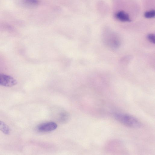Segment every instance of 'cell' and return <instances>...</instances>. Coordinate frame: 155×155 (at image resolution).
Here are the masks:
<instances>
[{"instance_id":"6","label":"cell","mask_w":155,"mask_h":155,"mask_svg":"<svg viewBox=\"0 0 155 155\" xmlns=\"http://www.w3.org/2000/svg\"><path fill=\"white\" fill-rule=\"evenodd\" d=\"M155 11L154 10L146 12L144 14V17L147 18H152L154 17Z\"/></svg>"},{"instance_id":"5","label":"cell","mask_w":155,"mask_h":155,"mask_svg":"<svg viewBox=\"0 0 155 155\" xmlns=\"http://www.w3.org/2000/svg\"><path fill=\"white\" fill-rule=\"evenodd\" d=\"M0 130L5 134H9L10 130L8 126L4 122L0 120Z\"/></svg>"},{"instance_id":"7","label":"cell","mask_w":155,"mask_h":155,"mask_svg":"<svg viewBox=\"0 0 155 155\" xmlns=\"http://www.w3.org/2000/svg\"><path fill=\"white\" fill-rule=\"evenodd\" d=\"M26 1L30 5L33 6L37 5L39 3V0H26Z\"/></svg>"},{"instance_id":"4","label":"cell","mask_w":155,"mask_h":155,"mask_svg":"<svg viewBox=\"0 0 155 155\" xmlns=\"http://www.w3.org/2000/svg\"><path fill=\"white\" fill-rule=\"evenodd\" d=\"M115 17L119 21L122 22H130L131 19L128 14L123 11H120L115 15Z\"/></svg>"},{"instance_id":"3","label":"cell","mask_w":155,"mask_h":155,"mask_svg":"<svg viewBox=\"0 0 155 155\" xmlns=\"http://www.w3.org/2000/svg\"><path fill=\"white\" fill-rule=\"evenodd\" d=\"M57 127L54 122H49L44 123L38 127V130L41 132H48L55 130Z\"/></svg>"},{"instance_id":"1","label":"cell","mask_w":155,"mask_h":155,"mask_svg":"<svg viewBox=\"0 0 155 155\" xmlns=\"http://www.w3.org/2000/svg\"><path fill=\"white\" fill-rule=\"evenodd\" d=\"M115 118L123 124L133 128H139L141 124L137 119L129 115L122 113H115L114 115Z\"/></svg>"},{"instance_id":"8","label":"cell","mask_w":155,"mask_h":155,"mask_svg":"<svg viewBox=\"0 0 155 155\" xmlns=\"http://www.w3.org/2000/svg\"><path fill=\"white\" fill-rule=\"evenodd\" d=\"M147 38L148 40L151 42L155 43V36L153 34H149L147 35Z\"/></svg>"},{"instance_id":"2","label":"cell","mask_w":155,"mask_h":155,"mask_svg":"<svg viewBox=\"0 0 155 155\" xmlns=\"http://www.w3.org/2000/svg\"><path fill=\"white\" fill-rule=\"evenodd\" d=\"M17 83V81L13 77L4 74H0V85L10 87Z\"/></svg>"}]
</instances>
